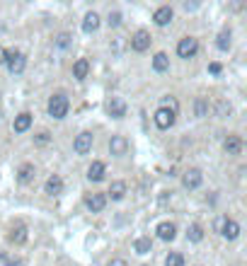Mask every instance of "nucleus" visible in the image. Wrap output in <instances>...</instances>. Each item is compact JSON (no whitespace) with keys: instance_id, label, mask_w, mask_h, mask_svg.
Wrapping results in <instances>:
<instances>
[{"instance_id":"nucleus-1","label":"nucleus","mask_w":247,"mask_h":266,"mask_svg":"<svg viewBox=\"0 0 247 266\" xmlns=\"http://www.w3.org/2000/svg\"><path fill=\"white\" fill-rule=\"evenodd\" d=\"M68 109H71V102H68V97L66 95H54L49 99V116H54V119H63V116L68 114Z\"/></svg>"},{"instance_id":"nucleus-2","label":"nucleus","mask_w":247,"mask_h":266,"mask_svg":"<svg viewBox=\"0 0 247 266\" xmlns=\"http://www.w3.org/2000/svg\"><path fill=\"white\" fill-rule=\"evenodd\" d=\"M2 56H5L2 61H5V66H7V70H10V73L19 75V73L24 70V66H27V58H24V54H19V51H5Z\"/></svg>"},{"instance_id":"nucleus-3","label":"nucleus","mask_w":247,"mask_h":266,"mask_svg":"<svg viewBox=\"0 0 247 266\" xmlns=\"http://www.w3.org/2000/svg\"><path fill=\"white\" fill-rule=\"evenodd\" d=\"M216 228L221 230V235L226 237V240H238V235H240V225L228 218V215H223V218H218V223H216Z\"/></svg>"},{"instance_id":"nucleus-4","label":"nucleus","mask_w":247,"mask_h":266,"mask_svg":"<svg viewBox=\"0 0 247 266\" xmlns=\"http://www.w3.org/2000/svg\"><path fill=\"white\" fill-rule=\"evenodd\" d=\"M196 51H199V41L194 37L179 39V44H177V56L179 58H194Z\"/></svg>"},{"instance_id":"nucleus-5","label":"nucleus","mask_w":247,"mask_h":266,"mask_svg":"<svg viewBox=\"0 0 247 266\" xmlns=\"http://www.w3.org/2000/svg\"><path fill=\"white\" fill-rule=\"evenodd\" d=\"M73 150L78 155H87V152L92 150V133H87V131L78 133L76 140H73Z\"/></svg>"},{"instance_id":"nucleus-6","label":"nucleus","mask_w":247,"mask_h":266,"mask_svg":"<svg viewBox=\"0 0 247 266\" xmlns=\"http://www.w3.org/2000/svg\"><path fill=\"white\" fill-rule=\"evenodd\" d=\"M201 182H204V174H201V170H196V167H191V170H187L182 174V184H184V189H189V191L199 189Z\"/></svg>"},{"instance_id":"nucleus-7","label":"nucleus","mask_w":247,"mask_h":266,"mask_svg":"<svg viewBox=\"0 0 247 266\" xmlns=\"http://www.w3.org/2000/svg\"><path fill=\"white\" fill-rule=\"evenodd\" d=\"M148 46H151V34H148L146 29H138V32L131 37V49L138 51V54H143Z\"/></svg>"},{"instance_id":"nucleus-8","label":"nucleus","mask_w":247,"mask_h":266,"mask_svg":"<svg viewBox=\"0 0 247 266\" xmlns=\"http://www.w3.org/2000/svg\"><path fill=\"white\" fill-rule=\"evenodd\" d=\"M153 119H155V126H158L160 131H167L172 124H174V114H172V112H167V109H163V107L155 112V116H153Z\"/></svg>"},{"instance_id":"nucleus-9","label":"nucleus","mask_w":247,"mask_h":266,"mask_svg":"<svg viewBox=\"0 0 247 266\" xmlns=\"http://www.w3.org/2000/svg\"><path fill=\"white\" fill-rule=\"evenodd\" d=\"M107 112H109V116H114V119H124V116H126V102H124L121 97H112V99L107 102Z\"/></svg>"},{"instance_id":"nucleus-10","label":"nucleus","mask_w":247,"mask_h":266,"mask_svg":"<svg viewBox=\"0 0 247 266\" xmlns=\"http://www.w3.org/2000/svg\"><path fill=\"white\" fill-rule=\"evenodd\" d=\"M109 152L116 155V157L126 155V152H129V140H126L124 135H112V140H109Z\"/></svg>"},{"instance_id":"nucleus-11","label":"nucleus","mask_w":247,"mask_h":266,"mask_svg":"<svg viewBox=\"0 0 247 266\" xmlns=\"http://www.w3.org/2000/svg\"><path fill=\"white\" fill-rule=\"evenodd\" d=\"M172 17H174V12H172L170 5L158 7V10H155V15H153V19H155V24H158V27H167V24L172 22Z\"/></svg>"},{"instance_id":"nucleus-12","label":"nucleus","mask_w":247,"mask_h":266,"mask_svg":"<svg viewBox=\"0 0 247 266\" xmlns=\"http://www.w3.org/2000/svg\"><path fill=\"white\" fill-rule=\"evenodd\" d=\"M85 206L92 210V213H99V210H104V206H107V196H104V194H90V196L85 199Z\"/></svg>"},{"instance_id":"nucleus-13","label":"nucleus","mask_w":247,"mask_h":266,"mask_svg":"<svg viewBox=\"0 0 247 266\" xmlns=\"http://www.w3.org/2000/svg\"><path fill=\"white\" fill-rule=\"evenodd\" d=\"M158 237L160 240H165V242H172L174 240V235H177V228H174V223H170V220H165V223H160L158 225Z\"/></svg>"},{"instance_id":"nucleus-14","label":"nucleus","mask_w":247,"mask_h":266,"mask_svg":"<svg viewBox=\"0 0 247 266\" xmlns=\"http://www.w3.org/2000/svg\"><path fill=\"white\" fill-rule=\"evenodd\" d=\"M90 73V61L87 58H78L76 63H73V77L76 80H85Z\"/></svg>"},{"instance_id":"nucleus-15","label":"nucleus","mask_w":247,"mask_h":266,"mask_svg":"<svg viewBox=\"0 0 247 266\" xmlns=\"http://www.w3.org/2000/svg\"><path fill=\"white\" fill-rule=\"evenodd\" d=\"M223 148H226L228 155H240L243 152V138L240 135H228L226 143H223Z\"/></svg>"},{"instance_id":"nucleus-16","label":"nucleus","mask_w":247,"mask_h":266,"mask_svg":"<svg viewBox=\"0 0 247 266\" xmlns=\"http://www.w3.org/2000/svg\"><path fill=\"white\" fill-rule=\"evenodd\" d=\"M44 189H46V194H49V196H58V194L63 191V179H61L58 174L49 177V179H46V184H44Z\"/></svg>"},{"instance_id":"nucleus-17","label":"nucleus","mask_w":247,"mask_h":266,"mask_svg":"<svg viewBox=\"0 0 247 266\" xmlns=\"http://www.w3.org/2000/svg\"><path fill=\"white\" fill-rule=\"evenodd\" d=\"M34 177H37L34 165H22V167L17 170V182L19 184H29V182H34Z\"/></svg>"},{"instance_id":"nucleus-18","label":"nucleus","mask_w":247,"mask_h":266,"mask_svg":"<svg viewBox=\"0 0 247 266\" xmlns=\"http://www.w3.org/2000/svg\"><path fill=\"white\" fill-rule=\"evenodd\" d=\"M97 29H99V15H97V12H87L85 19H82V32H85V34H92Z\"/></svg>"},{"instance_id":"nucleus-19","label":"nucleus","mask_w":247,"mask_h":266,"mask_svg":"<svg viewBox=\"0 0 247 266\" xmlns=\"http://www.w3.org/2000/svg\"><path fill=\"white\" fill-rule=\"evenodd\" d=\"M87 179H90V182H102V179H104V162L95 160V162L87 167Z\"/></svg>"},{"instance_id":"nucleus-20","label":"nucleus","mask_w":247,"mask_h":266,"mask_svg":"<svg viewBox=\"0 0 247 266\" xmlns=\"http://www.w3.org/2000/svg\"><path fill=\"white\" fill-rule=\"evenodd\" d=\"M7 237H10V242H15V245H24V242H27V228H24V225H12Z\"/></svg>"},{"instance_id":"nucleus-21","label":"nucleus","mask_w":247,"mask_h":266,"mask_svg":"<svg viewBox=\"0 0 247 266\" xmlns=\"http://www.w3.org/2000/svg\"><path fill=\"white\" fill-rule=\"evenodd\" d=\"M32 126V114H19V116H15V124H12V129H15V133H24L27 129Z\"/></svg>"},{"instance_id":"nucleus-22","label":"nucleus","mask_w":247,"mask_h":266,"mask_svg":"<svg viewBox=\"0 0 247 266\" xmlns=\"http://www.w3.org/2000/svg\"><path fill=\"white\" fill-rule=\"evenodd\" d=\"M109 196H112V201H121V199L126 196V184H124V182H112Z\"/></svg>"},{"instance_id":"nucleus-23","label":"nucleus","mask_w":247,"mask_h":266,"mask_svg":"<svg viewBox=\"0 0 247 266\" xmlns=\"http://www.w3.org/2000/svg\"><path fill=\"white\" fill-rule=\"evenodd\" d=\"M153 68H155L158 73H165V70L170 68V58H167V54H155V58H153Z\"/></svg>"},{"instance_id":"nucleus-24","label":"nucleus","mask_w":247,"mask_h":266,"mask_svg":"<svg viewBox=\"0 0 247 266\" xmlns=\"http://www.w3.org/2000/svg\"><path fill=\"white\" fill-rule=\"evenodd\" d=\"M194 114L199 116V119H206V116H209V102H206L204 97H196V102H194Z\"/></svg>"},{"instance_id":"nucleus-25","label":"nucleus","mask_w":247,"mask_h":266,"mask_svg":"<svg viewBox=\"0 0 247 266\" xmlns=\"http://www.w3.org/2000/svg\"><path fill=\"white\" fill-rule=\"evenodd\" d=\"M133 249L138 252V254H148L153 249V245H151V237H138L136 242H133Z\"/></svg>"},{"instance_id":"nucleus-26","label":"nucleus","mask_w":247,"mask_h":266,"mask_svg":"<svg viewBox=\"0 0 247 266\" xmlns=\"http://www.w3.org/2000/svg\"><path fill=\"white\" fill-rule=\"evenodd\" d=\"M230 44H233V41H230V29H223V32L218 34V39H216V46H218L221 51H228Z\"/></svg>"},{"instance_id":"nucleus-27","label":"nucleus","mask_w":247,"mask_h":266,"mask_svg":"<svg viewBox=\"0 0 247 266\" xmlns=\"http://www.w3.org/2000/svg\"><path fill=\"white\" fill-rule=\"evenodd\" d=\"M187 240H189V242H201V240H204V228H201V225H189Z\"/></svg>"},{"instance_id":"nucleus-28","label":"nucleus","mask_w":247,"mask_h":266,"mask_svg":"<svg viewBox=\"0 0 247 266\" xmlns=\"http://www.w3.org/2000/svg\"><path fill=\"white\" fill-rule=\"evenodd\" d=\"M165 266H184V257L179 252H170L165 259Z\"/></svg>"},{"instance_id":"nucleus-29","label":"nucleus","mask_w":247,"mask_h":266,"mask_svg":"<svg viewBox=\"0 0 247 266\" xmlns=\"http://www.w3.org/2000/svg\"><path fill=\"white\" fill-rule=\"evenodd\" d=\"M71 34H66V32H63V34H58L56 39H54V44H56L58 49H68V46H71Z\"/></svg>"},{"instance_id":"nucleus-30","label":"nucleus","mask_w":247,"mask_h":266,"mask_svg":"<svg viewBox=\"0 0 247 266\" xmlns=\"http://www.w3.org/2000/svg\"><path fill=\"white\" fill-rule=\"evenodd\" d=\"M107 22H109V27H119L121 24V12H109Z\"/></svg>"},{"instance_id":"nucleus-31","label":"nucleus","mask_w":247,"mask_h":266,"mask_svg":"<svg viewBox=\"0 0 247 266\" xmlns=\"http://www.w3.org/2000/svg\"><path fill=\"white\" fill-rule=\"evenodd\" d=\"M49 140H51V135H49L46 131H41V133L37 135V138H34V143H37V145H46Z\"/></svg>"},{"instance_id":"nucleus-32","label":"nucleus","mask_w":247,"mask_h":266,"mask_svg":"<svg viewBox=\"0 0 247 266\" xmlns=\"http://www.w3.org/2000/svg\"><path fill=\"white\" fill-rule=\"evenodd\" d=\"M218 114H221V116L230 114V104H228V102H221V104H218Z\"/></svg>"},{"instance_id":"nucleus-33","label":"nucleus","mask_w":247,"mask_h":266,"mask_svg":"<svg viewBox=\"0 0 247 266\" xmlns=\"http://www.w3.org/2000/svg\"><path fill=\"white\" fill-rule=\"evenodd\" d=\"M209 70L213 73V75H218V73H221L223 68H221V63H211V66H209Z\"/></svg>"},{"instance_id":"nucleus-34","label":"nucleus","mask_w":247,"mask_h":266,"mask_svg":"<svg viewBox=\"0 0 247 266\" xmlns=\"http://www.w3.org/2000/svg\"><path fill=\"white\" fill-rule=\"evenodd\" d=\"M107 266H129V264H126V259H112Z\"/></svg>"},{"instance_id":"nucleus-35","label":"nucleus","mask_w":247,"mask_h":266,"mask_svg":"<svg viewBox=\"0 0 247 266\" xmlns=\"http://www.w3.org/2000/svg\"><path fill=\"white\" fill-rule=\"evenodd\" d=\"M10 262H12V259H10L7 254H0V266H7Z\"/></svg>"},{"instance_id":"nucleus-36","label":"nucleus","mask_w":247,"mask_h":266,"mask_svg":"<svg viewBox=\"0 0 247 266\" xmlns=\"http://www.w3.org/2000/svg\"><path fill=\"white\" fill-rule=\"evenodd\" d=\"M7 266H24V264H22V262H15V259H12V262H10Z\"/></svg>"}]
</instances>
